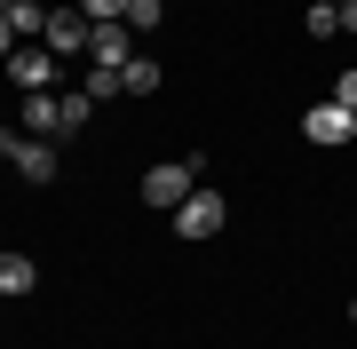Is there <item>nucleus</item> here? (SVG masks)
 I'll list each match as a JSON object with an SVG mask.
<instances>
[{
  "label": "nucleus",
  "mask_w": 357,
  "mask_h": 349,
  "mask_svg": "<svg viewBox=\"0 0 357 349\" xmlns=\"http://www.w3.org/2000/svg\"><path fill=\"white\" fill-rule=\"evenodd\" d=\"M199 175H206V159L191 151V159H175V167H151V175H143V207H183V199H191L199 191Z\"/></svg>",
  "instance_id": "obj_1"
},
{
  "label": "nucleus",
  "mask_w": 357,
  "mask_h": 349,
  "mask_svg": "<svg viewBox=\"0 0 357 349\" xmlns=\"http://www.w3.org/2000/svg\"><path fill=\"white\" fill-rule=\"evenodd\" d=\"M302 135L318 151H342V143H357V111L349 104H318V111H302Z\"/></svg>",
  "instance_id": "obj_2"
},
{
  "label": "nucleus",
  "mask_w": 357,
  "mask_h": 349,
  "mask_svg": "<svg viewBox=\"0 0 357 349\" xmlns=\"http://www.w3.org/2000/svg\"><path fill=\"white\" fill-rule=\"evenodd\" d=\"M16 127L48 143V135H72V111H64V95H56V88H40V95H24V111H16Z\"/></svg>",
  "instance_id": "obj_3"
},
{
  "label": "nucleus",
  "mask_w": 357,
  "mask_h": 349,
  "mask_svg": "<svg viewBox=\"0 0 357 349\" xmlns=\"http://www.w3.org/2000/svg\"><path fill=\"white\" fill-rule=\"evenodd\" d=\"M88 64H96V72H128V64H135V32H128V24H96V32H88Z\"/></svg>",
  "instance_id": "obj_4"
},
{
  "label": "nucleus",
  "mask_w": 357,
  "mask_h": 349,
  "mask_svg": "<svg viewBox=\"0 0 357 349\" xmlns=\"http://www.w3.org/2000/svg\"><path fill=\"white\" fill-rule=\"evenodd\" d=\"M222 222H230V207H222L215 191H191V199L175 207V231H183V238H215Z\"/></svg>",
  "instance_id": "obj_5"
},
{
  "label": "nucleus",
  "mask_w": 357,
  "mask_h": 349,
  "mask_svg": "<svg viewBox=\"0 0 357 349\" xmlns=\"http://www.w3.org/2000/svg\"><path fill=\"white\" fill-rule=\"evenodd\" d=\"M56 64H64L56 48H16V56H8V79H16L24 95H40V88H56Z\"/></svg>",
  "instance_id": "obj_6"
},
{
  "label": "nucleus",
  "mask_w": 357,
  "mask_h": 349,
  "mask_svg": "<svg viewBox=\"0 0 357 349\" xmlns=\"http://www.w3.org/2000/svg\"><path fill=\"white\" fill-rule=\"evenodd\" d=\"M88 16H79V8H48V32H40V40H48V48L56 56H88Z\"/></svg>",
  "instance_id": "obj_7"
},
{
  "label": "nucleus",
  "mask_w": 357,
  "mask_h": 349,
  "mask_svg": "<svg viewBox=\"0 0 357 349\" xmlns=\"http://www.w3.org/2000/svg\"><path fill=\"white\" fill-rule=\"evenodd\" d=\"M16 175H24V183H56V143L24 135V151H16Z\"/></svg>",
  "instance_id": "obj_8"
},
{
  "label": "nucleus",
  "mask_w": 357,
  "mask_h": 349,
  "mask_svg": "<svg viewBox=\"0 0 357 349\" xmlns=\"http://www.w3.org/2000/svg\"><path fill=\"white\" fill-rule=\"evenodd\" d=\"M0 16H8V32H16V40H40V32H48V8H40V0H8Z\"/></svg>",
  "instance_id": "obj_9"
},
{
  "label": "nucleus",
  "mask_w": 357,
  "mask_h": 349,
  "mask_svg": "<svg viewBox=\"0 0 357 349\" xmlns=\"http://www.w3.org/2000/svg\"><path fill=\"white\" fill-rule=\"evenodd\" d=\"M40 270H32V254H0V294H32Z\"/></svg>",
  "instance_id": "obj_10"
},
{
  "label": "nucleus",
  "mask_w": 357,
  "mask_h": 349,
  "mask_svg": "<svg viewBox=\"0 0 357 349\" xmlns=\"http://www.w3.org/2000/svg\"><path fill=\"white\" fill-rule=\"evenodd\" d=\"M119 95H159V64L151 56H135V64L119 72Z\"/></svg>",
  "instance_id": "obj_11"
},
{
  "label": "nucleus",
  "mask_w": 357,
  "mask_h": 349,
  "mask_svg": "<svg viewBox=\"0 0 357 349\" xmlns=\"http://www.w3.org/2000/svg\"><path fill=\"white\" fill-rule=\"evenodd\" d=\"M302 24H310V40H333V32H342V8H326V0H310V16H302Z\"/></svg>",
  "instance_id": "obj_12"
},
{
  "label": "nucleus",
  "mask_w": 357,
  "mask_h": 349,
  "mask_svg": "<svg viewBox=\"0 0 357 349\" xmlns=\"http://www.w3.org/2000/svg\"><path fill=\"white\" fill-rule=\"evenodd\" d=\"M79 16L88 24H128V0H79Z\"/></svg>",
  "instance_id": "obj_13"
},
{
  "label": "nucleus",
  "mask_w": 357,
  "mask_h": 349,
  "mask_svg": "<svg viewBox=\"0 0 357 349\" xmlns=\"http://www.w3.org/2000/svg\"><path fill=\"white\" fill-rule=\"evenodd\" d=\"M159 16H167V0H128V32H151Z\"/></svg>",
  "instance_id": "obj_14"
},
{
  "label": "nucleus",
  "mask_w": 357,
  "mask_h": 349,
  "mask_svg": "<svg viewBox=\"0 0 357 349\" xmlns=\"http://www.w3.org/2000/svg\"><path fill=\"white\" fill-rule=\"evenodd\" d=\"M88 95H96V104H112V95H119V72H96V64H88Z\"/></svg>",
  "instance_id": "obj_15"
},
{
  "label": "nucleus",
  "mask_w": 357,
  "mask_h": 349,
  "mask_svg": "<svg viewBox=\"0 0 357 349\" xmlns=\"http://www.w3.org/2000/svg\"><path fill=\"white\" fill-rule=\"evenodd\" d=\"M333 104H349V111H357V64H349L342 79H333Z\"/></svg>",
  "instance_id": "obj_16"
},
{
  "label": "nucleus",
  "mask_w": 357,
  "mask_h": 349,
  "mask_svg": "<svg viewBox=\"0 0 357 349\" xmlns=\"http://www.w3.org/2000/svg\"><path fill=\"white\" fill-rule=\"evenodd\" d=\"M24 151V127H0V159H16Z\"/></svg>",
  "instance_id": "obj_17"
},
{
  "label": "nucleus",
  "mask_w": 357,
  "mask_h": 349,
  "mask_svg": "<svg viewBox=\"0 0 357 349\" xmlns=\"http://www.w3.org/2000/svg\"><path fill=\"white\" fill-rule=\"evenodd\" d=\"M16 48H24V40H16V32H8V16H0V64H8Z\"/></svg>",
  "instance_id": "obj_18"
},
{
  "label": "nucleus",
  "mask_w": 357,
  "mask_h": 349,
  "mask_svg": "<svg viewBox=\"0 0 357 349\" xmlns=\"http://www.w3.org/2000/svg\"><path fill=\"white\" fill-rule=\"evenodd\" d=\"M342 32H349V40H357V0H342Z\"/></svg>",
  "instance_id": "obj_19"
},
{
  "label": "nucleus",
  "mask_w": 357,
  "mask_h": 349,
  "mask_svg": "<svg viewBox=\"0 0 357 349\" xmlns=\"http://www.w3.org/2000/svg\"><path fill=\"white\" fill-rule=\"evenodd\" d=\"M326 8H342V0H326Z\"/></svg>",
  "instance_id": "obj_20"
},
{
  "label": "nucleus",
  "mask_w": 357,
  "mask_h": 349,
  "mask_svg": "<svg viewBox=\"0 0 357 349\" xmlns=\"http://www.w3.org/2000/svg\"><path fill=\"white\" fill-rule=\"evenodd\" d=\"M349 318H357V302H349Z\"/></svg>",
  "instance_id": "obj_21"
},
{
  "label": "nucleus",
  "mask_w": 357,
  "mask_h": 349,
  "mask_svg": "<svg viewBox=\"0 0 357 349\" xmlns=\"http://www.w3.org/2000/svg\"><path fill=\"white\" fill-rule=\"evenodd\" d=\"M0 8H8V0H0Z\"/></svg>",
  "instance_id": "obj_22"
}]
</instances>
